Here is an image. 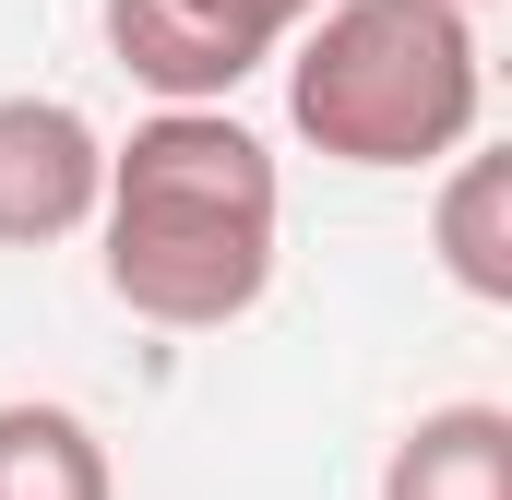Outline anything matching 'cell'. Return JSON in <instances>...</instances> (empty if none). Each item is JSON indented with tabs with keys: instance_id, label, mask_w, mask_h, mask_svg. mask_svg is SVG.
Here are the masks:
<instances>
[{
	"instance_id": "cell-1",
	"label": "cell",
	"mask_w": 512,
	"mask_h": 500,
	"mask_svg": "<svg viewBox=\"0 0 512 500\" xmlns=\"http://www.w3.org/2000/svg\"><path fill=\"white\" fill-rule=\"evenodd\" d=\"M108 298L155 334H227L274 286V239H286V179L274 143L239 131L227 108H155V120L108 143Z\"/></svg>"
},
{
	"instance_id": "cell-2",
	"label": "cell",
	"mask_w": 512,
	"mask_h": 500,
	"mask_svg": "<svg viewBox=\"0 0 512 500\" xmlns=\"http://www.w3.org/2000/svg\"><path fill=\"white\" fill-rule=\"evenodd\" d=\"M286 120L334 167H453L489 120V60L453 0H322L286 48Z\"/></svg>"
},
{
	"instance_id": "cell-3",
	"label": "cell",
	"mask_w": 512,
	"mask_h": 500,
	"mask_svg": "<svg viewBox=\"0 0 512 500\" xmlns=\"http://www.w3.org/2000/svg\"><path fill=\"white\" fill-rule=\"evenodd\" d=\"M322 0H108V60L155 108H227Z\"/></svg>"
},
{
	"instance_id": "cell-4",
	"label": "cell",
	"mask_w": 512,
	"mask_h": 500,
	"mask_svg": "<svg viewBox=\"0 0 512 500\" xmlns=\"http://www.w3.org/2000/svg\"><path fill=\"white\" fill-rule=\"evenodd\" d=\"M108 203V131L72 96H0V250H48L96 227Z\"/></svg>"
},
{
	"instance_id": "cell-5",
	"label": "cell",
	"mask_w": 512,
	"mask_h": 500,
	"mask_svg": "<svg viewBox=\"0 0 512 500\" xmlns=\"http://www.w3.org/2000/svg\"><path fill=\"white\" fill-rule=\"evenodd\" d=\"M382 500H512V417L501 405H429L393 441Z\"/></svg>"
},
{
	"instance_id": "cell-6",
	"label": "cell",
	"mask_w": 512,
	"mask_h": 500,
	"mask_svg": "<svg viewBox=\"0 0 512 500\" xmlns=\"http://www.w3.org/2000/svg\"><path fill=\"white\" fill-rule=\"evenodd\" d=\"M0 500H120L108 441H96L72 405L12 393V405H0Z\"/></svg>"
},
{
	"instance_id": "cell-7",
	"label": "cell",
	"mask_w": 512,
	"mask_h": 500,
	"mask_svg": "<svg viewBox=\"0 0 512 500\" xmlns=\"http://www.w3.org/2000/svg\"><path fill=\"white\" fill-rule=\"evenodd\" d=\"M441 274L465 286V298H489L512 310V155H453V179H441Z\"/></svg>"
},
{
	"instance_id": "cell-8",
	"label": "cell",
	"mask_w": 512,
	"mask_h": 500,
	"mask_svg": "<svg viewBox=\"0 0 512 500\" xmlns=\"http://www.w3.org/2000/svg\"><path fill=\"white\" fill-rule=\"evenodd\" d=\"M453 12H477V0H453Z\"/></svg>"
}]
</instances>
